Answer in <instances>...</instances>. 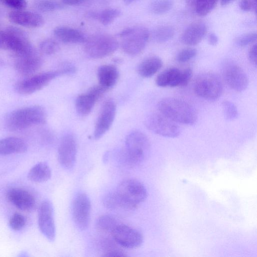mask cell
<instances>
[{"mask_svg":"<svg viewBox=\"0 0 257 257\" xmlns=\"http://www.w3.org/2000/svg\"><path fill=\"white\" fill-rule=\"evenodd\" d=\"M47 120L44 108L38 105L22 107L10 112L6 117V128L12 132L25 130L35 125L43 124Z\"/></svg>","mask_w":257,"mask_h":257,"instance_id":"1","label":"cell"},{"mask_svg":"<svg viewBox=\"0 0 257 257\" xmlns=\"http://www.w3.org/2000/svg\"><path fill=\"white\" fill-rule=\"evenodd\" d=\"M125 148L119 152L121 162L130 166L144 161L150 150V143L147 136L139 131H134L125 139Z\"/></svg>","mask_w":257,"mask_h":257,"instance_id":"2","label":"cell"},{"mask_svg":"<svg viewBox=\"0 0 257 257\" xmlns=\"http://www.w3.org/2000/svg\"><path fill=\"white\" fill-rule=\"evenodd\" d=\"M160 113L176 123L193 125L197 119L195 109L187 102L176 98H165L159 101Z\"/></svg>","mask_w":257,"mask_h":257,"instance_id":"3","label":"cell"},{"mask_svg":"<svg viewBox=\"0 0 257 257\" xmlns=\"http://www.w3.org/2000/svg\"><path fill=\"white\" fill-rule=\"evenodd\" d=\"M121 38V48L130 56H136L142 52L149 41L150 34L148 29L141 26L127 28L118 34Z\"/></svg>","mask_w":257,"mask_h":257,"instance_id":"4","label":"cell"},{"mask_svg":"<svg viewBox=\"0 0 257 257\" xmlns=\"http://www.w3.org/2000/svg\"><path fill=\"white\" fill-rule=\"evenodd\" d=\"M193 90L199 97L209 101L218 99L223 92V85L219 77L211 72L199 74L195 79Z\"/></svg>","mask_w":257,"mask_h":257,"instance_id":"5","label":"cell"},{"mask_svg":"<svg viewBox=\"0 0 257 257\" xmlns=\"http://www.w3.org/2000/svg\"><path fill=\"white\" fill-rule=\"evenodd\" d=\"M84 43L85 53L88 56L94 59L109 56L118 47L117 40L106 34H97L87 38Z\"/></svg>","mask_w":257,"mask_h":257,"instance_id":"6","label":"cell"},{"mask_svg":"<svg viewBox=\"0 0 257 257\" xmlns=\"http://www.w3.org/2000/svg\"><path fill=\"white\" fill-rule=\"evenodd\" d=\"M115 191L134 210L147 197V191L144 185L134 179L121 182Z\"/></svg>","mask_w":257,"mask_h":257,"instance_id":"7","label":"cell"},{"mask_svg":"<svg viewBox=\"0 0 257 257\" xmlns=\"http://www.w3.org/2000/svg\"><path fill=\"white\" fill-rule=\"evenodd\" d=\"M60 75L59 70L33 74L17 81L14 88L20 94L29 95L42 89Z\"/></svg>","mask_w":257,"mask_h":257,"instance_id":"8","label":"cell"},{"mask_svg":"<svg viewBox=\"0 0 257 257\" xmlns=\"http://www.w3.org/2000/svg\"><path fill=\"white\" fill-rule=\"evenodd\" d=\"M146 127L152 132L167 138H176L180 134L177 123L161 113L153 112L145 120Z\"/></svg>","mask_w":257,"mask_h":257,"instance_id":"9","label":"cell"},{"mask_svg":"<svg viewBox=\"0 0 257 257\" xmlns=\"http://www.w3.org/2000/svg\"><path fill=\"white\" fill-rule=\"evenodd\" d=\"M91 202L84 193L77 194L72 203V218L76 225L81 230L86 229L89 224Z\"/></svg>","mask_w":257,"mask_h":257,"instance_id":"10","label":"cell"},{"mask_svg":"<svg viewBox=\"0 0 257 257\" xmlns=\"http://www.w3.org/2000/svg\"><path fill=\"white\" fill-rule=\"evenodd\" d=\"M111 234L117 244L125 248H138L143 242L141 232L126 225L118 224Z\"/></svg>","mask_w":257,"mask_h":257,"instance_id":"11","label":"cell"},{"mask_svg":"<svg viewBox=\"0 0 257 257\" xmlns=\"http://www.w3.org/2000/svg\"><path fill=\"white\" fill-rule=\"evenodd\" d=\"M222 76L226 84L236 91H243L248 86V80L246 73L235 63H226L223 67Z\"/></svg>","mask_w":257,"mask_h":257,"instance_id":"12","label":"cell"},{"mask_svg":"<svg viewBox=\"0 0 257 257\" xmlns=\"http://www.w3.org/2000/svg\"><path fill=\"white\" fill-rule=\"evenodd\" d=\"M38 225L42 233L50 241L55 238L56 230L53 206L48 200H44L38 210Z\"/></svg>","mask_w":257,"mask_h":257,"instance_id":"13","label":"cell"},{"mask_svg":"<svg viewBox=\"0 0 257 257\" xmlns=\"http://www.w3.org/2000/svg\"><path fill=\"white\" fill-rule=\"evenodd\" d=\"M77 143L74 136L70 134H65L61 139L58 150V160L64 168H72L76 162Z\"/></svg>","mask_w":257,"mask_h":257,"instance_id":"14","label":"cell"},{"mask_svg":"<svg viewBox=\"0 0 257 257\" xmlns=\"http://www.w3.org/2000/svg\"><path fill=\"white\" fill-rule=\"evenodd\" d=\"M9 35V50L16 56L28 54L34 52V49L28 36L22 29L14 26L8 27L5 31Z\"/></svg>","mask_w":257,"mask_h":257,"instance_id":"15","label":"cell"},{"mask_svg":"<svg viewBox=\"0 0 257 257\" xmlns=\"http://www.w3.org/2000/svg\"><path fill=\"white\" fill-rule=\"evenodd\" d=\"M116 105L114 101L108 99L102 106L97 119L93 133V138L97 140L102 137L109 129L114 119Z\"/></svg>","mask_w":257,"mask_h":257,"instance_id":"16","label":"cell"},{"mask_svg":"<svg viewBox=\"0 0 257 257\" xmlns=\"http://www.w3.org/2000/svg\"><path fill=\"white\" fill-rule=\"evenodd\" d=\"M106 90L99 84L92 86L87 92L78 95L75 102L77 113L81 116L87 115Z\"/></svg>","mask_w":257,"mask_h":257,"instance_id":"17","label":"cell"},{"mask_svg":"<svg viewBox=\"0 0 257 257\" xmlns=\"http://www.w3.org/2000/svg\"><path fill=\"white\" fill-rule=\"evenodd\" d=\"M42 63L41 57L35 50L28 54L16 56L14 67L18 73L28 77L35 74L41 68Z\"/></svg>","mask_w":257,"mask_h":257,"instance_id":"18","label":"cell"},{"mask_svg":"<svg viewBox=\"0 0 257 257\" xmlns=\"http://www.w3.org/2000/svg\"><path fill=\"white\" fill-rule=\"evenodd\" d=\"M6 198L16 207L23 211H31L36 205L35 197L22 188H11L6 193Z\"/></svg>","mask_w":257,"mask_h":257,"instance_id":"19","label":"cell"},{"mask_svg":"<svg viewBox=\"0 0 257 257\" xmlns=\"http://www.w3.org/2000/svg\"><path fill=\"white\" fill-rule=\"evenodd\" d=\"M8 17L13 23L31 28L41 27L44 21L43 17L39 14L24 10H13L9 13Z\"/></svg>","mask_w":257,"mask_h":257,"instance_id":"20","label":"cell"},{"mask_svg":"<svg viewBox=\"0 0 257 257\" xmlns=\"http://www.w3.org/2000/svg\"><path fill=\"white\" fill-rule=\"evenodd\" d=\"M206 24L201 21L190 25L181 36V41L184 44L194 46L199 44L207 34Z\"/></svg>","mask_w":257,"mask_h":257,"instance_id":"21","label":"cell"},{"mask_svg":"<svg viewBox=\"0 0 257 257\" xmlns=\"http://www.w3.org/2000/svg\"><path fill=\"white\" fill-rule=\"evenodd\" d=\"M53 33L58 40L65 43H84L87 38L79 30L65 26L56 27Z\"/></svg>","mask_w":257,"mask_h":257,"instance_id":"22","label":"cell"},{"mask_svg":"<svg viewBox=\"0 0 257 257\" xmlns=\"http://www.w3.org/2000/svg\"><path fill=\"white\" fill-rule=\"evenodd\" d=\"M27 149V143L21 138L9 137L0 139V155L24 153Z\"/></svg>","mask_w":257,"mask_h":257,"instance_id":"23","label":"cell"},{"mask_svg":"<svg viewBox=\"0 0 257 257\" xmlns=\"http://www.w3.org/2000/svg\"><path fill=\"white\" fill-rule=\"evenodd\" d=\"M99 84L107 90L112 87L117 82L119 72L115 66L112 65H103L97 70Z\"/></svg>","mask_w":257,"mask_h":257,"instance_id":"24","label":"cell"},{"mask_svg":"<svg viewBox=\"0 0 257 257\" xmlns=\"http://www.w3.org/2000/svg\"><path fill=\"white\" fill-rule=\"evenodd\" d=\"M181 71L176 67H171L160 73L156 79V84L160 87L179 86Z\"/></svg>","mask_w":257,"mask_h":257,"instance_id":"25","label":"cell"},{"mask_svg":"<svg viewBox=\"0 0 257 257\" xmlns=\"http://www.w3.org/2000/svg\"><path fill=\"white\" fill-rule=\"evenodd\" d=\"M163 61L157 56H151L144 59L139 65L138 71L143 77L149 78L153 76L162 67Z\"/></svg>","mask_w":257,"mask_h":257,"instance_id":"26","label":"cell"},{"mask_svg":"<svg viewBox=\"0 0 257 257\" xmlns=\"http://www.w3.org/2000/svg\"><path fill=\"white\" fill-rule=\"evenodd\" d=\"M219 0H186L189 9L196 15L203 17L210 13Z\"/></svg>","mask_w":257,"mask_h":257,"instance_id":"27","label":"cell"},{"mask_svg":"<svg viewBox=\"0 0 257 257\" xmlns=\"http://www.w3.org/2000/svg\"><path fill=\"white\" fill-rule=\"evenodd\" d=\"M51 170L45 162H40L34 165L29 171L28 178L35 183H43L50 179Z\"/></svg>","mask_w":257,"mask_h":257,"instance_id":"28","label":"cell"},{"mask_svg":"<svg viewBox=\"0 0 257 257\" xmlns=\"http://www.w3.org/2000/svg\"><path fill=\"white\" fill-rule=\"evenodd\" d=\"M102 202L106 208L111 210H134L120 198L116 191L106 194Z\"/></svg>","mask_w":257,"mask_h":257,"instance_id":"29","label":"cell"},{"mask_svg":"<svg viewBox=\"0 0 257 257\" xmlns=\"http://www.w3.org/2000/svg\"><path fill=\"white\" fill-rule=\"evenodd\" d=\"M117 220L113 216L103 215L99 216L96 222V226L99 231L104 233H112L118 225Z\"/></svg>","mask_w":257,"mask_h":257,"instance_id":"30","label":"cell"},{"mask_svg":"<svg viewBox=\"0 0 257 257\" xmlns=\"http://www.w3.org/2000/svg\"><path fill=\"white\" fill-rule=\"evenodd\" d=\"M175 35V30L171 26H161L153 32L154 40L159 43H163L171 39Z\"/></svg>","mask_w":257,"mask_h":257,"instance_id":"31","label":"cell"},{"mask_svg":"<svg viewBox=\"0 0 257 257\" xmlns=\"http://www.w3.org/2000/svg\"><path fill=\"white\" fill-rule=\"evenodd\" d=\"M120 15L121 12L118 9L109 8L98 12L97 20H98L101 24L106 26L110 24Z\"/></svg>","mask_w":257,"mask_h":257,"instance_id":"32","label":"cell"},{"mask_svg":"<svg viewBox=\"0 0 257 257\" xmlns=\"http://www.w3.org/2000/svg\"><path fill=\"white\" fill-rule=\"evenodd\" d=\"M172 0H155L150 5L151 12L156 15H161L169 11L173 7Z\"/></svg>","mask_w":257,"mask_h":257,"instance_id":"33","label":"cell"},{"mask_svg":"<svg viewBox=\"0 0 257 257\" xmlns=\"http://www.w3.org/2000/svg\"><path fill=\"white\" fill-rule=\"evenodd\" d=\"M39 48L42 53L51 55L56 53L59 50V45L55 40L47 38L40 43Z\"/></svg>","mask_w":257,"mask_h":257,"instance_id":"34","label":"cell"},{"mask_svg":"<svg viewBox=\"0 0 257 257\" xmlns=\"http://www.w3.org/2000/svg\"><path fill=\"white\" fill-rule=\"evenodd\" d=\"M34 5L43 12H53L62 8V5L55 0H36Z\"/></svg>","mask_w":257,"mask_h":257,"instance_id":"35","label":"cell"},{"mask_svg":"<svg viewBox=\"0 0 257 257\" xmlns=\"http://www.w3.org/2000/svg\"><path fill=\"white\" fill-rule=\"evenodd\" d=\"M222 109L225 118L228 120H232L238 116V110L235 104L227 100L222 103Z\"/></svg>","mask_w":257,"mask_h":257,"instance_id":"36","label":"cell"},{"mask_svg":"<svg viewBox=\"0 0 257 257\" xmlns=\"http://www.w3.org/2000/svg\"><path fill=\"white\" fill-rule=\"evenodd\" d=\"M26 219L22 214L16 212L10 218L9 224L11 229L15 231L22 229L26 224Z\"/></svg>","mask_w":257,"mask_h":257,"instance_id":"37","label":"cell"},{"mask_svg":"<svg viewBox=\"0 0 257 257\" xmlns=\"http://www.w3.org/2000/svg\"><path fill=\"white\" fill-rule=\"evenodd\" d=\"M197 55V50L192 48H187L181 50L177 54L176 60L180 63L186 62Z\"/></svg>","mask_w":257,"mask_h":257,"instance_id":"38","label":"cell"},{"mask_svg":"<svg viewBox=\"0 0 257 257\" xmlns=\"http://www.w3.org/2000/svg\"><path fill=\"white\" fill-rule=\"evenodd\" d=\"M256 37V33L245 34L237 38L235 40V43L240 47H244L255 42Z\"/></svg>","mask_w":257,"mask_h":257,"instance_id":"39","label":"cell"},{"mask_svg":"<svg viewBox=\"0 0 257 257\" xmlns=\"http://www.w3.org/2000/svg\"><path fill=\"white\" fill-rule=\"evenodd\" d=\"M7 7L14 11L24 10L27 7L26 0H1Z\"/></svg>","mask_w":257,"mask_h":257,"instance_id":"40","label":"cell"},{"mask_svg":"<svg viewBox=\"0 0 257 257\" xmlns=\"http://www.w3.org/2000/svg\"><path fill=\"white\" fill-rule=\"evenodd\" d=\"M240 8L244 12H256V0H242Z\"/></svg>","mask_w":257,"mask_h":257,"instance_id":"41","label":"cell"},{"mask_svg":"<svg viewBox=\"0 0 257 257\" xmlns=\"http://www.w3.org/2000/svg\"><path fill=\"white\" fill-rule=\"evenodd\" d=\"M192 70L190 68H187L181 71L179 86H186L191 80Z\"/></svg>","mask_w":257,"mask_h":257,"instance_id":"42","label":"cell"},{"mask_svg":"<svg viewBox=\"0 0 257 257\" xmlns=\"http://www.w3.org/2000/svg\"><path fill=\"white\" fill-rule=\"evenodd\" d=\"M9 35L6 31L0 30V50H9Z\"/></svg>","mask_w":257,"mask_h":257,"instance_id":"43","label":"cell"},{"mask_svg":"<svg viewBox=\"0 0 257 257\" xmlns=\"http://www.w3.org/2000/svg\"><path fill=\"white\" fill-rule=\"evenodd\" d=\"M103 256L108 257H114V256H126V254L123 251L120 249H117L114 247H109L106 249L105 251L102 255Z\"/></svg>","mask_w":257,"mask_h":257,"instance_id":"44","label":"cell"},{"mask_svg":"<svg viewBox=\"0 0 257 257\" xmlns=\"http://www.w3.org/2000/svg\"><path fill=\"white\" fill-rule=\"evenodd\" d=\"M257 46L254 43L250 47L248 52V57L250 63L255 67L256 66Z\"/></svg>","mask_w":257,"mask_h":257,"instance_id":"45","label":"cell"},{"mask_svg":"<svg viewBox=\"0 0 257 257\" xmlns=\"http://www.w3.org/2000/svg\"><path fill=\"white\" fill-rule=\"evenodd\" d=\"M86 0H61L62 4L68 6H76L84 3Z\"/></svg>","mask_w":257,"mask_h":257,"instance_id":"46","label":"cell"},{"mask_svg":"<svg viewBox=\"0 0 257 257\" xmlns=\"http://www.w3.org/2000/svg\"><path fill=\"white\" fill-rule=\"evenodd\" d=\"M208 42L210 45L215 46L218 42V38L217 35L214 33H211L208 36Z\"/></svg>","mask_w":257,"mask_h":257,"instance_id":"47","label":"cell"},{"mask_svg":"<svg viewBox=\"0 0 257 257\" xmlns=\"http://www.w3.org/2000/svg\"><path fill=\"white\" fill-rule=\"evenodd\" d=\"M235 0H221V6H226L230 3H232V2L234 1Z\"/></svg>","mask_w":257,"mask_h":257,"instance_id":"48","label":"cell"},{"mask_svg":"<svg viewBox=\"0 0 257 257\" xmlns=\"http://www.w3.org/2000/svg\"><path fill=\"white\" fill-rule=\"evenodd\" d=\"M137 0H123V2L126 5H130Z\"/></svg>","mask_w":257,"mask_h":257,"instance_id":"49","label":"cell"}]
</instances>
